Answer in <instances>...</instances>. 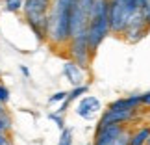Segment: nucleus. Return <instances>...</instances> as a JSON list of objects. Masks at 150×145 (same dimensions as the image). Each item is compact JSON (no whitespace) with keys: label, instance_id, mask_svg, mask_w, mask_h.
Returning a JSON list of instances; mask_svg holds the SVG:
<instances>
[{"label":"nucleus","instance_id":"obj_1","mask_svg":"<svg viewBox=\"0 0 150 145\" xmlns=\"http://www.w3.org/2000/svg\"><path fill=\"white\" fill-rule=\"evenodd\" d=\"M76 0H56L50 9L48 21V39L54 45L61 47L71 41V17Z\"/></svg>","mask_w":150,"mask_h":145},{"label":"nucleus","instance_id":"obj_2","mask_svg":"<svg viewBox=\"0 0 150 145\" xmlns=\"http://www.w3.org/2000/svg\"><path fill=\"white\" fill-rule=\"evenodd\" d=\"M50 9V0H24V6H22L26 22L30 24L39 41L48 37Z\"/></svg>","mask_w":150,"mask_h":145},{"label":"nucleus","instance_id":"obj_3","mask_svg":"<svg viewBox=\"0 0 150 145\" xmlns=\"http://www.w3.org/2000/svg\"><path fill=\"white\" fill-rule=\"evenodd\" d=\"M141 8L139 0H108V21L109 32L115 36H122L126 24Z\"/></svg>","mask_w":150,"mask_h":145},{"label":"nucleus","instance_id":"obj_4","mask_svg":"<svg viewBox=\"0 0 150 145\" xmlns=\"http://www.w3.org/2000/svg\"><path fill=\"white\" fill-rule=\"evenodd\" d=\"M132 132L122 123L117 125H104L96 129L95 145H130Z\"/></svg>","mask_w":150,"mask_h":145},{"label":"nucleus","instance_id":"obj_5","mask_svg":"<svg viewBox=\"0 0 150 145\" xmlns=\"http://www.w3.org/2000/svg\"><path fill=\"white\" fill-rule=\"evenodd\" d=\"M148 30H150V26H148L146 19H145L143 9L139 8V9L135 11V15L130 19V22L126 24L124 32H122V37H124L128 43H137V41H141V39L146 36Z\"/></svg>","mask_w":150,"mask_h":145},{"label":"nucleus","instance_id":"obj_6","mask_svg":"<svg viewBox=\"0 0 150 145\" xmlns=\"http://www.w3.org/2000/svg\"><path fill=\"white\" fill-rule=\"evenodd\" d=\"M71 56L72 60L78 63L80 67H87L91 63V58H93V52L89 49V41H87V32L78 34V36H72L71 41Z\"/></svg>","mask_w":150,"mask_h":145},{"label":"nucleus","instance_id":"obj_7","mask_svg":"<svg viewBox=\"0 0 150 145\" xmlns=\"http://www.w3.org/2000/svg\"><path fill=\"white\" fill-rule=\"evenodd\" d=\"M137 110L134 108H108L106 112L100 115L98 126L104 125H117V123H128L135 117Z\"/></svg>","mask_w":150,"mask_h":145},{"label":"nucleus","instance_id":"obj_8","mask_svg":"<svg viewBox=\"0 0 150 145\" xmlns=\"http://www.w3.org/2000/svg\"><path fill=\"white\" fill-rule=\"evenodd\" d=\"M100 108H102V104L96 97H83L82 101L78 102L76 114L83 119H95L96 115L100 114Z\"/></svg>","mask_w":150,"mask_h":145},{"label":"nucleus","instance_id":"obj_9","mask_svg":"<svg viewBox=\"0 0 150 145\" xmlns=\"http://www.w3.org/2000/svg\"><path fill=\"white\" fill-rule=\"evenodd\" d=\"M63 74L67 76V80L72 86H82L83 84V71L74 60L65 61V65H63Z\"/></svg>","mask_w":150,"mask_h":145},{"label":"nucleus","instance_id":"obj_10","mask_svg":"<svg viewBox=\"0 0 150 145\" xmlns=\"http://www.w3.org/2000/svg\"><path fill=\"white\" fill-rule=\"evenodd\" d=\"M148 136H150V126H145V129H137L135 132H132V136H130V145H145L146 140H148Z\"/></svg>","mask_w":150,"mask_h":145},{"label":"nucleus","instance_id":"obj_11","mask_svg":"<svg viewBox=\"0 0 150 145\" xmlns=\"http://www.w3.org/2000/svg\"><path fill=\"white\" fill-rule=\"evenodd\" d=\"M4 2V9L11 11V13H19L24 6V0H2Z\"/></svg>","mask_w":150,"mask_h":145},{"label":"nucleus","instance_id":"obj_12","mask_svg":"<svg viewBox=\"0 0 150 145\" xmlns=\"http://www.w3.org/2000/svg\"><path fill=\"white\" fill-rule=\"evenodd\" d=\"M57 145H72V130L71 129H63L61 130V138Z\"/></svg>","mask_w":150,"mask_h":145},{"label":"nucleus","instance_id":"obj_13","mask_svg":"<svg viewBox=\"0 0 150 145\" xmlns=\"http://www.w3.org/2000/svg\"><path fill=\"white\" fill-rule=\"evenodd\" d=\"M141 2V9H143V13H145V19L148 22V26H150V0H139Z\"/></svg>","mask_w":150,"mask_h":145},{"label":"nucleus","instance_id":"obj_14","mask_svg":"<svg viewBox=\"0 0 150 145\" xmlns=\"http://www.w3.org/2000/svg\"><path fill=\"white\" fill-rule=\"evenodd\" d=\"M0 104H2V102H0ZM8 129H9V119L6 117L4 112L0 110V130H8Z\"/></svg>","mask_w":150,"mask_h":145},{"label":"nucleus","instance_id":"obj_15","mask_svg":"<svg viewBox=\"0 0 150 145\" xmlns=\"http://www.w3.org/2000/svg\"><path fill=\"white\" fill-rule=\"evenodd\" d=\"M65 97H67V93H65V91H59V93L52 95V97L48 99V102L52 104V102H57V101H65Z\"/></svg>","mask_w":150,"mask_h":145},{"label":"nucleus","instance_id":"obj_16","mask_svg":"<svg viewBox=\"0 0 150 145\" xmlns=\"http://www.w3.org/2000/svg\"><path fill=\"white\" fill-rule=\"evenodd\" d=\"M8 99H9V91L0 84V102H8Z\"/></svg>","mask_w":150,"mask_h":145},{"label":"nucleus","instance_id":"obj_17","mask_svg":"<svg viewBox=\"0 0 150 145\" xmlns=\"http://www.w3.org/2000/svg\"><path fill=\"white\" fill-rule=\"evenodd\" d=\"M0 145H11L9 141V138L4 134V130H0Z\"/></svg>","mask_w":150,"mask_h":145},{"label":"nucleus","instance_id":"obj_18","mask_svg":"<svg viewBox=\"0 0 150 145\" xmlns=\"http://www.w3.org/2000/svg\"><path fill=\"white\" fill-rule=\"evenodd\" d=\"M50 119H54L56 123H57V126H59V129H63V119H61L57 114H52V115H50Z\"/></svg>","mask_w":150,"mask_h":145},{"label":"nucleus","instance_id":"obj_19","mask_svg":"<svg viewBox=\"0 0 150 145\" xmlns=\"http://www.w3.org/2000/svg\"><path fill=\"white\" fill-rule=\"evenodd\" d=\"M141 101H143V104H145V106H150V91H148V93H143V95H141Z\"/></svg>","mask_w":150,"mask_h":145},{"label":"nucleus","instance_id":"obj_20","mask_svg":"<svg viewBox=\"0 0 150 145\" xmlns=\"http://www.w3.org/2000/svg\"><path fill=\"white\" fill-rule=\"evenodd\" d=\"M145 145H150V136H148V140H146V143Z\"/></svg>","mask_w":150,"mask_h":145}]
</instances>
